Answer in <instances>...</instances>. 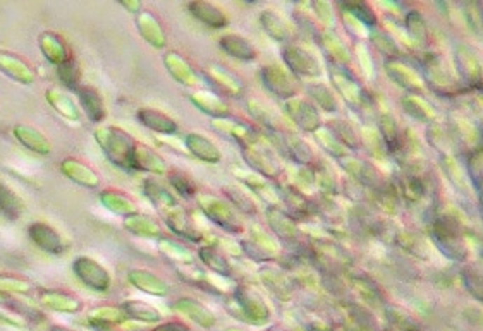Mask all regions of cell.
I'll return each instance as SVG.
<instances>
[{
	"mask_svg": "<svg viewBox=\"0 0 483 331\" xmlns=\"http://www.w3.org/2000/svg\"><path fill=\"white\" fill-rule=\"evenodd\" d=\"M310 94L315 98V100L320 104L322 108H325L327 112H336L337 110V104H336V98L332 97V93L329 91V87L325 86H311L310 90Z\"/></svg>",
	"mask_w": 483,
	"mask_h": 331,
	"instance_id": "cell-45",
	"label": "cell"
},
{
	"mask_svg": "<svg viewBox=\"0 0 483 331\" xmlns=\"http://www.w3.org/2000/svg\"><path fill=\"white\" fill-rule=\"evenodd\" d=\"M40 48L41 52L45 53V57H47L52 64H57V66L69 59L66 45H64V41L57 35H54V33H43V35L40 36Z\"/></svg>",
	"mask_w": 483,
	"mask_h": 331,
	"instance_id": "cell-21",
	"label": "cell"
},
{
	"mask_svg": "<svg viewBox=\"0 0 483 331\" xmlns=\"http://www.w3.org/2000/svg\"><path fill=\"white\" fill-rule=\"evenodd\" d=\"M406 24H408L413 38H416L418 41L425 40V36H427V22H425L420 13H416V10L409 13L408 17H406Z\"/></svg>",
	"mask_w": 483,
	"mask_h": 331,
	"instance_id": "cell-48",
	"label": "cell"
},
{
	"mask_svg": "<svg viewBox=\"0 0 483 331\" xmlns=\"http://www.w3.org/2000/svg\"><path fill=\"white\" fill-rule=\"evenodd\" d=\"M138 24L142 35L147 38L151 45H155V47H163V45H165V33L162 31V26L158 24V21L154 17V14L143 13L142 16L138 17Z\"/></svg>",
	"mask_w": 483,
	"mask_h": 331,
	"instance_id": "cell-26",
	"label": "cell"
},
{
	"mask_svg": "<svg viewBox=\"0 0 483 331\" xmlns=\"http://www.w3.org/2000/svg\"><path fill=\"white\" fill-rule=\"evenodd\" d=\"M227 196L233 199V203L236 204L238 208H241L243 211H250V213H254V204L251 203V199L246 194L239 192V191H231V194H227Z\"/></svg>",
	"mask_w": 483,
	"mask_h": 331,
	"instance_id": "cell-50",
	"label": "cell"
},
{
	"mask_svg": "<svg viewBox=\"0 0 483 331\" xmlns=\"http://www.w3.org/2000/svg\"><path fill=\"white\" fill-rule=\"evenodd\" d=\"M47 98H48V104L54 106L60 115L67 117V119H72V120H76L79 117V112H78V108H76V105L72 104L71 98L67 97L66 93H62V91L52 87V90L47 91Z\"/></svg>",
	"mask_w": 483,
	"mask_h": 331,
	"instance_id": "cell-32",
	"label": "cell"
},
{
	"mask_svg": "<svg viewBox=\"0 0 483 331\" xmlns=\"http://www.w3.org/2000/svg\"><path fill=\"white\" fill-rule=\"evenodd\" d=\"M342 9L348 10L351 16H355L356 19H360L361 22H365L367 26H375L376 24V17L374 9H372L368 3L365 2H348L342 3Z\"/></svg>",
	"mask_w": 483,
	"mask_h": 331,
	"instance_id": "cell-41",
	"label": "cell"
},
{
	"mask_svg": "<svg viewBox=\"0 0 483 331\" xmlns=\"http://www.w3.org/2000/svg\"><path fill=\"white\" fill-rule=\"evenodd\" d=\"M78 93L79 101H81L83 110H85V113L88 115V119L91 122H100L105 117V106L100 93L90 86L78 87Z\"/></svg>",
	"mask_w": 483,
	"mask_h": 331,
	"instance_id": "cell-13",
	"label": "cell"
},
{
	"mask_svg": "<svg viewBox=\"0 0 483 331\" xmlns=\"http://www.w3.org/2000/svg\"><path fill=\"white\" fill-rule=\"evenodd\" d=\"M186 146H188V150L191 151L196 158L203 160V162L217 163L220 160L219 148H217L212 141L203 138L201 134H196V132L188 134V138H186Z\"/></svg>",
	"mask_w": 483,
	"mask_h": 331,
	"instance_id": "cell-16",
	"label": "cell"
},
{
	"mask_svg": "<svg viewBox=\"0 0 483 331\" xmlns=\"http://www.w3.org/2000/svg\"><path fill=\"white\" fill-rule=\"evenodd\" d=\"M351 318L355 319L358 331H380L379 325H376V321L374 319V316L368 313L367 309H363V307L353 306Z\"/></svg>",
	"mask_w": 483,
	"mask_h": 331,
	"instance_id": "cell-44",
	"label": "cell"
},
{
	"mask_svg": "<svg viewBox=\"0 0 483 331\" xmlns=\"http://www.w3.org/2000/svg\"><path fill=\"white\" fill-rule=\"evenodd\" d=\"M227 331H241V330H227Z\"/></svg>",
	"mask_w": 483,
	"mask_h": 331,
	"instance_id": "cell-54",
	"label": "cell"
},
{
	"mask_svg": "<svg viewBox=\"0 0 483 331\" xmlns=\"http://www.w3.org/2000/svg\"><path fill=\"white\" fill-rule=\"evenodd\" d=\"M284 60L294 74H303V76H318L320 74V66H318L317 59L311 55L310 52H306L301 47H296V45H287L283 52Z\"/></svg>",
	"mask_w": 483,
	"mask_h": 331,
	"instance_id": "cell-6",
	"label": "cell"
},
{
	"mask_svg": "<svg viewBox=\"0 0 483 331\" xmlns=\"http://www.w3.org/2000/svg\"><path fill=\"white\" fill-rule=\"evenodd\" d=\"M458 60L459 62H466V66H459L463 71L468 69L465 72L466 81H470V86L477 87L480 85L482 79V66H480V59H478V53L473 50V48L461 47L458 50Z\"/></svg>",
	"mask_w": 483,
	"mask_h": 331,
	"instance_id": "cell-23",
	"label": "cell"
},
{
	"mask_svg": "<svg viewBox=\"0 0 483 331\" xmlns=\"http://www.w3.org/2000/svg\"><path fill=\"white\" fill-rule=\"evenodd\" d=\"M387 316H389V321L393 323L395 328L402 330V331H420L421 326L418 325L416 321L411 318L409 314H406L402 309H397V307H387L386 309Z\"/></svg>",
	"mask_w": 483,
	"mask_h": 331,
	"instance_id": "cell-40",
	"label": "cell"
},
{
	"mask_svg": "<svg viewBox=\"0 0 483 331\" xmlns=\"http://www.w3.org/2000/svg\"><path fill=\"white\" fill-rule=\"evenodd\" d=\"M129 280H131L132 285L142 288L147 294L165 295L167 288H169L161 279H157V276L151 275V273L144 272V269H135V272L129 273Z\"/></svg>",
	"mask_w": 483,
	"mask_h": 331,
	"instance_id": "cell-22",
	"label": "cell"
},
{
	"mask_svg": "<svg viewBox=\"0 0 483 331\" xmlns=\"http://www.w3.org/2000/svg\"><path fill=\"white\" fill-rule=\"evenodd\" d=\"M0 69H2V72H6L7 76H11L13 79H16V81L22 83V85H32V83L35 81L33 71L16 55L0 53Z\"/></svg>",
	"mask_w": 483,
	"mask_h": 331,
	"instance_id": "cell-14",
	"label": "cell"
},
{
	"mask_svg": "<svg viewBox=\"0 0 483 331\" xmlns=\"http://www.w3.org/2000/svg\"><path fill=\"white\" fill-rule=\"evenodd\" d=\"M155 331H189L188 326H184L182 323H167V325L161 326Z\"/></svg>",
	"mask_w": 483,
	"mask_h": 331,
	"instance_id": "cell-51",
	"label": "cell"
},
{
	"mask_svg": "<svg viewBox=\"0 0 483 331\" xmlns=\"http://www.w3.org/2000/svg\"><path fill=\"white\" fill-rule=\"evenodd\" d=\"M267 215H268L270 225H272L273 232L279 234V237L291 239L298 234V227H296V223L292 222V220L289 218V215H286L284 211H280V209H277V208H270L267 211Z\"/></svg>",
	"mask_w": 483,
	"mask_h": 331,
	"instance_id": "cell-29",
	"label": "cell"
},
{
	"mask_svg": "<svg viewBox=\"0 0 483 331\" xmlns=\"http://www.w3.org/2000/svg\"><path fill=\"white\" fill-rule=\"evenodd\" d=\"M95 138L114 165L119 169H132L136 143L131 136L117 127H102L95 132Z\"/></svg>",
	"mask_w": 483,
	"mask_h": 331,
	"instance_id": "cell-1",
	"label": "cell"
},
{
	"mask_svg": "<svg viewBox=\"0 0 483 331\" xmlns=\"http://www.w3.org/2000/svg\"><path fill=\"white\" fill-rule=\"evenodd\" d=\"M198 201H200V206L203 208L205 215L210 220H214L217 225H220L229 232L241 230V223H239L238 216L234 215L231 204L224 203V201H220L219 197L214 196H203Z\"/></svg>",
	"mask_w": 483,
	"mask_h": 331,
	"instance_id": "cell-3",
	"label": "cell"
},
{
	"mask_svg": "<svg viewBox=\"0 0 483 331\" xmlns=\"http://www.w3.org/2000/svg\"><path fill=\"white\" fill-rule=\"evenodd\" d=\"M169 178H170V184L176 188V191L179 192L182 197H191L193 194H195V182H193L188 175L174 172V174H170Z\"/></svg>",
	"mask_w": 483,
	"mask_h": 331,
	"instance_id": "cell-49",
	"label": "cell"
},
{
	"mask_svg": "<svg viewBox=\"0 0 483 331\" xmlns=\"http://www.w3.org/2000/svg\"><path fill=\"white\" fill-rule=\"evenodd\" d=\"M14 136H16L22 146L35 151L38 155H48L52 151V144L47 139V136L41 134L38 129L29 127V125H18L14 129Z\"/></svg>",
	"mask_w": 483,
	"mask_h": 331,
	"instance_id": "cell-11",
	"label": "cell"
},
{
	"mask_svg": "<svg viewBox=\"0 0 483 331\" xmlns=\"http://www.w3.org/2000/svg\"><path fill=\"white\" fill-rule=\"evenodd\" d=\"M200 258L203 260L205 265L212 269V272L217 273V275H220V276L233 275V269H231L229 262L224 260V258L220 256V253H217L214 247H203V249L200 251Z\"/></svg>",
	"mask_w": 483,
	"mask_h": 331,
	"instance_id": "cell-35",
	"label": "cell"
},
{
	"mask_svg": "<svg viewBox=\"0 0 483 331\" xmlns=\"http://www.w3.org/2000/svg\"><path fill=\"white\" fill-rule=\"evenodd\" d=\"M191 101H195L196 106H200L205 113L222 119V117H229V108L227 105L220 100L219 97L208 91H196L191 94Z\"/></svg>",
	"mask_w": 483,
	"mask_h": 331,
	"instance_id": "cell-20",
	"label": "cell"
},
{
	"mask_svg": "<svg viewBox=\"0 0 483 331\" xmlns=\"http://www.w3.org/2000/svg\"><path fill=\"white\" fill-rule=\"evenodd\" d=\"M387 69H389V74L393 76L399 85L408 87V90L420 91L421 86H423V81L420 79V76L409 69L406 64L399 62V60H394V62L387 64Z\"/></svg>",
	"mask_w": 483,
	"mask_h": 331,
	"instance_id": "cell-24",
	"label": "cell"
},
{
	"mask_svg": "<svg viewBox=\"0 0 483 331\" xmlns=\"http://www.w3.org/2000/svg\"><path fill=\"white\" fill-rule=\"evenodd\" d=\"M402 105H404V108L408 110V113H411V115L416 117V119L425 120V122L433 119L432 108H430L428 104H425L423 100H420V97H408L404 101H402Z\"/></svg>",
	"mask_w": 483,
	"mask_h": 331,
	"instance_id": "cell-42",
	"label": "cell"
},
{
	"mask_svg": "<svg viewBox=\"0 0 483 331\" xmlns=\"http://www.w3.org/2000/svg\"><path fill=\"white\" fill-rule=\"evenodd\" d=\"M260 22L264 24L265 31H267L272 38H275V40L284 41V40H287L289 35H291L286 21H284L279 14L272 13V10H265V13L260 16Z\"/></svg>",
	"mask_w": 483,
	"mask_h": 331,
	"instance_id": "cell-31",
	"label": "cell"
},
{
	"mask_svg": "<svg viewBox=\"0 0 483 331\" xmlns=\"http://www.w3.org/2000/svg\"><path fill=\"white\" fill-rule=\"evenodd\" d=\"M287 113L304 131H318L320 129V115L317 108L308 101H291L287 105Z\"/></svg>",
	"mask_w": 483,
	"mask_h": 331,
	"instance_id": "cell-10",
	"label": "cell"
},
{
	"mask_svg": "<svg viewBox=\"0 0 483 331\" xmlns=\"http://www.w3.org/2000/svg\"><path fill=\"white\" fill-rule=\"evenodd\" d=\"M132 169L136 170H150L155 174L165 172V162L158 157L150 148L136 144L135 155H132Z\"/></svg>",
	"mask_w": 483,
	"mask_h": 331,
	"instance_id": "cell-18",
	"label": "cell"
},
{
	"mask_svg": "<svg viewBox=\"0 0 483 331\" xmlns=\"http://www.w3.org/2000/svg\"><path fill=\"white\" fill-rule=\"evenodd\" d=\"M57 67H59L57 74H59L60 81H62L67 87H71V90H78L79 81H81V71H79L78 62L72 60L69 57L66 62L59 64Z\"/></svg>",
	"mask_w": 483,
	"mask_h": 331,
	"instance_id": "cell-38",
	"label": "cell"
},
{
	"mask_svg": "<svg viewBox=\"0 0 483 331\" xmlns=\"http://www.w3.org/2000/svg\"><path fill=\"white\" fill-rule=\"evenodd\" d=\"M380 131H382L383 141H386V146L387 150H389V153L395 155V151L401 148V134H399V127L393 117H380Z\"/></svg>",
	"mask_w": 483,
	"mask_h": 331,
	"instance_id": "cell-34",
	"label": "cell"
},
{
	"mask_svg": "<svg viewBox=\"0 0 483 331\" xmlns=\"http://www.w3.org/2000/svg\"><path fill=\"white\" fill-rule=\"evenodd\" d=\"M144 192H147V196L154 201L157 208L170 209V208L177 206L176 197L167 191V189H163L158 182H155V181L144 182Z\"/></svg>",
	"mask_w": 483,
	"mask_h": 331,
	"instance_id": "cell-33",
	"label": "cell"
},
{
	"mask_svg": "<svg viewBox=\"0 0 483 331\" xmlns=\"http://www.w3.org/2000/svg\"><path fill=\"white\" fill-rule=\"evenodd\" d=\"M260 78L265 87L279 98H291L298 91V86L292 81L289 72L280 66H265L260 72Z\"/></svg>",
	"mask_w": 483,
	"mask_h": 331,
	"instance_id": "cell-4",
	"label": "cell"
},
{
	"mask_svg": "<svg viewBox=\"0 0 483 331\" xmlns=\"http://www.w3.org/2000/svg\"><path fill=\"white\" fill-rule=\"evenodd\" d=\"M243 150H245V158L253 169H257L258 172H261L265 177L272 178L279 174V163L275 162V158H272V155L268 151L260 150L257 146V141L251 138L243 143Z\"/></svg>",
	"mask_w": 483,
	"mask_h": 331,
	"instance_id": "cell-7",
	"label": "cell"
},
{
	"mask_svg": "<svg viewBox=\"0 0 483 331\" xmlns=\"http://www.w3.org/2000/svg\"><path fill=\"white\" fill-rule=\"evenodd\" d=\"M236 302L239 304V307L245 313L246 319L251 323H261L268 319V309L265 306V302L261 300V297L254 294L251 288H241L239 287L236 290Z\"/></svg>",
	"mask_w": 483,
	"mask_h": 331,
	"instance_id": "cell-8",
	"label": "cell"
},
{
	"mask_svg": "<svg viewBox=\"0 0 483 331\" xmlns=\"http://www.w3.org/2000/svg\"><path fill=\"white\" fill-rule=\"evenodd\" d=\"M463 280H465L468 290L473 294L475 299L482 300V279L478 269L473 268V266H468V268L463 269Z\"/></svg>",
	"mask_w": 483,
	"mask_h": 331,
	"instance_id": "cell-47",
	"label": "cell"
},
{
	"mask_svg": "<svg viewBox=\"0 0 483 331\" xmlns=\"http://www.w3.org/2000/svg\"><path fill=\"white\" fill-rule=\"evenodd\" d=\"M138 120L144 127L151 129L155 132H161V134H172L177 131V124L174 122L170 117H167L165 113L158 112V110H150L143 108L138 112Z\"/></svg>",
	"mask_w": 483,
	"mask_h": 331,
	"instance_id": "cell-15",
	"label": "cell"
},
{
	"mask_svg": "<svg viewBox=\"0 0 483 331\" xmlns=\"http://www.w3.org/2000/svg\"><path fill=\"white\" fill-rule=\"evenodd\" d=\"M29 237L38 247L50 254H60L66 249V242L60 237L59 232L47 223L36 222L29 227Z\"/></svg>",
	"mask_w": 483,
	"mask_h": 331,
	"instance_id": "cell-9",
	"label": "cell"
},
{
	"mask_svg": "<svg viewBox=\"0 0 483 331\" xmlns=\"http://www.w3.org/2000/svg\"><path fill=\"white\" fill-rule=\"evenodd\" d=\"M50 331H72V330H67V328H62V326H54Z\"/></svg>",
	"mask_w": 483,
	"mask_h": 331,
	"instance_id": "cell-53",
	"label": "cell"
},
{
	"mask_svg": "<svg viewBox=\"0 0 483 331\" xmlns=\"http://www.w3.org/2000/svg\"><path fill=\"white\" fill-rule=\"evenodd\" d=\"M0 213L9 220H18L22 213V201L7 185L0 184Z\"/></svg>",
	"mask_w": 483,
	"mask_h": 331,
	"instance_id": "cell-30",
	"label": "cell"
},
{
	"mask_svg": "<svg viewBox=\"0 0 483 331\" xmlns=\"http://www.w3.org/2000/svg\"><path fill=\"white\" fill-rule=\"evenodd\" d=\"M177 309L184 311L186 314L191 316V319H195L198 325L205 326V328H210V326L215 325V318L214 314L210 313L208 309H205L200 302L193 299H181L177 302Z\"/></svg>",
	"mask_w": 483,
	"mask_h": 331,
	"instance_id": "cell-28",
	"label": "cell"
},
{
	"mask_svg": "<svg viewBox=\"0 0 483 331\" xmlns=\"http://www.w3.org/2000/svg\"><path fill=\"white\" fill-rule=\"evenodd\" d=\"M220 47L224 52L236 57L239 60H253L257 57V50L248 40L239 35H226L220 38Z\"/></svg>",
	"mask_w": 483,
	"mask_h": 331,
	"instance_id": "cell-19",
	"label": "cell"
},
{
	"mask_svg": "<svg viewBox=\"0 0 483 331\" xmlns=\"http://www.w3.org/2000/svg\"><path fill=\"white\" fill-rule=\"evenodd\" d=\"M165 66L170 69V74L177 79V81L184 83V85L193 86L198 83V76L195 71L189 67V64L186 60H182L176 53H169L165 59Z\"/></svg>",
	"mask_w": 483,
	"mask_h": 331,
	"instance_id": "cell-27",
	"label": "cell"
},
{
	"mask_svg": "<svg viewBox=\"0 0 483 331\" xmlns=\"http://www.w3.org/2000/svg\"><path fill=\"white\" fill-rule=\"evenodd\" d=\"M284 199H286V204L289 208L292 209L294 213H299V215L306 216L311 213V203L306 199V197H303V194L296 192L294 189H287V194H283Z\"/></svg>",
	"mask_w": 483,
	"mask_h": 331,
	"instance_id": "cell-43",
	"label": "cell"
},
{
	"mask_svg": "<svg viewBox=\"0 0 483 331\" xmlns=\"http://www.w3.org/2000/svg\"><path fill=\"white\" fill-rule=\"evenodd\" d=\"M102 203H104L109 209H112V211L121 213V215L129 216V215H132V213H136L135 204H132L131 201L124 196V194L105 191L104 194H102Z\"/></svg>",
	"mask_w": 483,
	"mask_h": 331,
	"instance_id": "cell-37",
	"label": "cell"
},
{
	"mask_svg": "<svg viewBox=\"0 0 483 331\" xmlns=\"http://www.w3.org/2000/svg\"><path fill=\"white\" fill-rule=\"evenodd\" d=\"M62 172L69 178H72L76 184H81L85 185V188H97L98 182H100V178H98V175L95 174L93 170L88 169L86 165H83V163H79L78 160L74 158L64 160Z\"/></svg>",
	"mask_w": 483,
	"mask_h": 331,
	"instance_id": "cell-17",
	"label": "cell"
},
{
	"mask_svg": "<svg viewBox=\"0 0 483 331\" xmlns=\"http://www.w3.org/2000/svg\"><path fill=\"white\" fill-rule=\"evenodd\" d=\"M123 311L125 314H129L135 319H142V321H158L161 319V313L154 307L147 306L144 302H125L123 306Z\"/></svg>",
	"mask_w": 483,
	"mask_h": 331,
	"instance_id": "cell-39",
	"label": "cell"
},
{
	"mask_svg": "<svg viewBox=\"0 0 483 331\" xmlns=\"http://www.w3.org/2000/svg\"><path fill=\"white\" fill-rule=\"evenodd\" d=\"M208 74L212 76V79L222 87L226 93H231L234 94V97H238V94L243 93V85L239 79H236L233 74H229L226 69H222V67H210L208 69Z\"/></svg>",
	"mask_w": 483,
	"mask_h": 331,
	"instance_id": "cell-36",
	"label": "cell"
},
{
	"mask_svg": "<svg viewBox=\"0 0 483 331\" xmlns=\"http://www.w3.org/2000/svg\"><path fill=\"white\" fill-rule=\"evenodd\" d=\"M74 273L79 276V280L85 281L95 290H107L110 285L107 269L102 268L97 261L90 260V258H78L74 261Z\"/></svg>",
	"mask_w": 483,
	"mask_h": 331,
	"instance_id": "cell-5",
	"label": "cell"
},
{
	"mask_svg": "<svg viewBox=\"0 0 483 331\" xmlns=\"http://www.w3.org/2000/svg\"><path fill=\"white\" fill-rule=\"evenodd\" d=\"M189 13L195 16L198 21L203 24L210 26V28H224L227 24V16L224 10L215 7L214 3L208 2H191L188 6Z\"/></svg>",
	"mask_w": 483,
	"mask_h": 331,
	"instance_id": "cell-12",
	"label": "cell"
},
{
	"mask_svg": "<svg viewBox=\"0 0 483 331\" xmlns=\"http://www.w3.org/2000/svg\"><path fill=\"white\" fill-rule=\"evenodd\" d=\"M482 151L480 148L475 151H471L470 158H468V175H470L471 182H473L475 189H477L478 192H480V178H482Z\"/></svg>",
	"mask_w": 483,
	"mask_h": 331,
	"instance_id": "cell-46",
	"label": "cell"
},
{
	"mask_svg": "<svg viewBox=\"0 0 483 331\" xmlns=\"http://www.w3.org/2000/svg\"><path fill=\"white\" fill-rule=\"evenodd\" d=\"M308 330L310 331H334V330L327 328V326H323V325H310L308 326Z\"/></svg>",
	"mask_w": 483,
	"mask_h": 331,
	"instance_id": "cell-52",
	"label": "cell"
},
{
	"mask_svg": "<svg viewBox=\"0 0 483 331\" xmlns=\"http://www.w3.org/2000/svg\"><path fill=\"white\" fill-rule=\"evenodd\" d=\"M432 237L444 254L451 260H466V246L459 222L451 215H439L432 223Z\"/></svg>",
	"mask_w": 483,
	"mask_h": 331,
	"instance_id": "cell-2",
	"label": "cell"
},
{
	"mask_svg": "<svg viewBox=\"0 0 483 331\" xmlns=\"http://www.w3.org/2000/svg\"><path fill=\"white\" fill-rule=\"evenodd\" d=\"M125 228L131 230L132 234L142 235V237H157V235H161L158 223L151 220L150 216L138 215V213H132L125 218Z\"/></svg>",
	"mask_w": 483,
	"mask_h": 331,
	"instance_id": "cell-25",
	"label": "cell"
}]
</instances>
